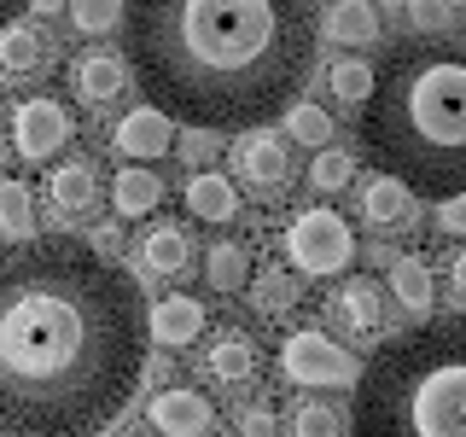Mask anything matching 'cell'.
<instances>
[{"instance_id":"cell-40","label":"cell","mask_w":466,"mask_h":437,"mask_svg":"<svg viewBox=\"0 0 466 437\" xmlns=\"http://www.w3.org/2000/svg\"><path fill=\"white\" fill-rule=\"evenodd\" d=\"M24 0H0V24H12V12H18Z\"/></svg>"},{"instance_id":"cell-35","label":"cell","mask_w":466,"mask_h":437,"mask_svg":"<svg viewBox=\"0 0 466 437\" xmlns=\"http://www.w3.org/2000/svg\"><path fill=\"white\" fill-rule=\"evenodd\" d=\"M87 245H94L99 257H116V251H123V228H116V222H106V228H94V239H87Z\"/></svg>"},{"instance_id":"cell-14","label":"cell","mask_w":466,"mask_h":437,"mask_svg":"<svg viewBox=\"0 0 466 437\" xmlns=\"http://www.w3.org/2000/svg\"><path fill=\"white\" fill-rule=\"evenodd\" d=\"M361 222L373 233H402L414 228V187L397 181V175H373L361 187Z\"/></svg>"},{"instance_id":"cell-24","label":"cell","mask_w":466,"mask_h":437,"mask_svg":"<svg viewBox=\"0 0 466 437\" xmlns=\"http://www.w3.org/2000/svg\"><path fill=\"white\" fill-rule=\"evenodd\" d=\"M245 303H251L257 315H291V310H298V280H291L286 269H251V280H245Z\"/></svg>"},{"instance_id":"cell-23","label":"cell","mask_w":466,"mask_h":437,"mask_svg":"<svg viewBox=\"0 0 466 437\" xmlns=\"http://www.w3.org/2000/svg\"><path fill=\"white\" fill-rule=\"evenodd\" d=\"M245 280H251V257H245V245L216 239L210 251H204V286L222 291V298H233V291H245Z\"/></svg>"},{"instance_id":"cell-33","label":"cell","mask_w":466,"mask_h":437,"mask_svg":"<svg viewBox=\"0 0 466 437\" xmlns=\"http://www.w3.org/2000/svg\"><path fill=\"white\" fill-rule=\"evenodd\" d=\"M437 228H443V233H466V193L437 198Z\"/></svg>"},{"instance_id":"cell-20","label":"cell","mask_w":466,"mask_h":437,"mask_svg":"<svg viewBox=\"0 0 466 437\" xmlns=\"http://www.w3.org/2000/svg\"><path fill=\"white\" fill-rule=\"evenodd\" d=\"M385 286H390V298H397L408 315H431L437 280H431V269L420 257H397V262H390V274H385Z\"/></svg>"},{"instance_id":"cell-26","label":"cell","mask_w":466,"mask_h":437,"mask_svg":"<svg viewBox=\"0 0 466 437\" xmlns=\"http://www.w3.org/2000/svg\"><path fill=\"white\" fill-rule=\"evenodd\" d=\"M373 82H379V70L368 65V58H339V65H332V76H327L332 99H339V106H350V111H361V106H368Z\"/></svg>"},{"instance_id":"cell-41","label":"cell","mask_w":466,"mask_h":437,"mask_svg":"<svg viewBox=\"0 0 466 437\" xmlns=\"http://www.w3.org/2000/svg\"><path fill=\"white\" fill-rule=\"evenodd\" d=\"M461 41H466V12H461Z\"/></svg>"},{"instance_id":"cell-15","label":"cell","mask_w":466,"mask_h":437,"mask_svg":"<svg viewBox=\"0 0 466 437\" xmlns=\"http://www.w3.org/2000/svg\"><path fill=\"white\" fill-rule=\"evenodd\" d=\"M128 82H135V70H128V58L111 53V47H94V53L76 58V99H87V106H111Z\"/></svg>"},{"instance_id":"cell-18","label":"cell","mask_w":466,"mask_h":437,"mask_svg":"<svg viewBox=\"0 0 466 437\" xmlns=\"http://www.w3.org/2000/svg\"><path fill=\"white\" fill-rule=\"evenodd\" d=\"M187 210L198 216V222H239V193H233V181L228 175H216V169H198L193 181H187Z\"/></svg>"},{"instance_id":"cell-32","label":"cell","mask_w":466,"mask_h":437,"mask_svg":"<svg viewBox=\"0 0 466 437\" xmlns=\"http://www.w3.org/2000/svg\"><path fill=\"white\" fill-rule=\"evenodd\" d=\"M408 12L426 29H437V24H449V12H466V0H408Z\"/></svg>"},{"instance_id":"cell-21","label":"cell","mask_w":466,"mask_h":437,"mask_svg":"<svg viewBox=\"0 0 466 437\" xmlns=\"http://www.w3.org/2000/svg\"><path fill=\"white\" fill-rule=\"evenodd\" d=\"M157 198H164V181H157V169H116L111 181V204L123 222H135V216H152Z\"/></svg>"},{"instance_id":"cell-36","label":"cell","mask_w":466,"mask_h":437,"mask_svg":"<svg viewBox=\"0 0 466 437\" xmlns=\"http://www.w3.org/2000/svg\"><path fill=\"white\" fill-rule=\"evenodd\" d=\"M140 379H152V385H169V379H175L169 356H146V361H140Z\"/></svg>"},{"instance_id":"cell-28","label":"cell","mask_w":466,"mask_h":437,"mask_svg":"<svg viewBox=\"0 0 466 437\" xmlns=\"http://www.w3.org/2000/svg\"><path fill=\"white\" fill-rule=\"evenodd\" d=\"M286 128H291V140H303V146H327L332 140V111L291 99V106H286Z\"/></svg>"},{"instance_id":"cell-37","label":"cell","mask_w":466,"mask_h":437,"mask_svg":"<svg viewBox=\"0 0 466 437\" xmlns=\"http://www.w3.org/2000/svg\"><path fill=\"white\" fill-rule=\"evenodd\" d=\"M449 280H455V291H461V298H466V251L455 257V269H449Z\"/></svg>"},{"instance_id":"cell-22","label":"cell","mask_w":466,"mask_h":437,"mask_svg":"<svg viewBox=\"0 0 466 437\" xmlns=\"http://www.w3.org/2000/svg\"><path fill=\"white\" fill-rule=\"evenodd\" d=\"M140 262H146L152 274H169V280H175V274L193 269V239H187L181 228L164 222V228H152V233L140 239Z\"/></svg>"},{"instance_id":"cell-11","label":"cell","mask_w":466,"mask_h":437,"mask_svg":"<svg viewBox=\"0 0 466 437\" xmlns=\"http://www.w3.org/2000/svg\"><path fill=\"white\" fill-rule=\"evenodd\" d=\"M53 70V41L35 24H0V76L6 82H35Z\"/></svg>"},{"instance_id":"cell-13","label":"cell","mask_w":466,"mask_h":437,"mask_svg":"<svg viewBox=\"0 0 466 437\" xmlns=\"http://www.w3.org/2000/svg\"><path fill=\"white\" fill-rule=\"evenodd\" d=\"M47 198H53V216L76 222V216H87L99 198H106V181H99V169L87 164V158H70V164H58L47 175Z\"/></svg>"},{"instance_id":"cell-38","label":"cell","mask_w":466,"mask_h":437,"mask_svg":"<svg viewBox=\"0 0 466 437\" xmlns=\"http://www.w3.org/2000/svg\"><path fill=\"white\" fill-rule=\"evenodd\" d=\"M12 158H18V146H12V140H0V175H6V164H12Z\"/></svg>"},{"instance_id":"cell-19","label":"cell","mask_w":466,"mask_h":437,"mask_svg":"<svg viewBox=\"0 0 466 437\" xmlns=\"http://www.w3.org/2000/svg\"><path fill=\"white\" fill-rule=\"evenodd\" d=\"M320 29H327L339 47H373L379 41V6L373 0H332Z\"/></svg>"},{"instance_id":"cell-31","label":"cell","mask_w":466,"mask_h":437,"mask_svg":"<svg viewBox=\"0 0 466 437\" xmlns=\"http://www.w3.org/2000/svg\"><path fill=\"white\" fill-rule=\"evenodd\" d=\"M216 152H222V135H216V128H187L181 123V135H175V158H187L193 169H204Z\"/></svg>"},{"instance_id":"cell-16","label":"cell","mask_w":466,"mask_h":437,"mask_svg":"<svg viewBox=\"0 0 466 437\" xmlns=\"http://www.w3.org/2000/svg\"><path fill=\"white\" fill-rule=\"evenodd\" d=\"M385 303H390V286L373 280V274H356L339 291V320L356 339H373V332H385Z\"/></svg>"},{"instance_id":"cell-12","label":"cell","mask_w":466,"mask_h":437,"mask_svg":"<svg viewBox=\"0 0 466 437\" xmlns=\"http://www.w3.org/2000/svg\"><path fill=\"white\" fill-rule=\"evenodd\" d=\"M257 368H262V350H257V339L245 327H222L210 339V350H204V373H210L216 385H228V391L251 385Z\"/></svg>"},{"instance_id":"cell-39","label":"cell","mask_w":466,"mask_h":437,"mask_svg":"<svg viewBox=\"0 0 466 437\" xmlns=\"http://www.w3.org/2000/svg\"><path fill=\"white\" fill-rule=\"evenodd\" d=\"M24 6H29V12H58L65 0H24Z\"/></svg>"},{"instance_id":"cell-25","label":"cell","mask_w":466,"mask_h":437,"mask_svg":"<svg viewBox=\"0 0 466 437\" xmlns=\"http://www.w3.org/2000/svg\"><path fill=\"white\" fill-rule=\"evenodd\" d=\"M286 437H344V408L327 397H303L286 420Z\"/></svg>"},{"instance_id":"cell-4","label":"cell","mask_w":466,"mask_h":437,"mask_svg":"<svg viewBox=\"0 0 466 437\" xmlns=\"http://www.w3.org/2000/svg\"><path fill=\"white\" fill-rule=\"evenodd\" d=\"M350 391L356 437H466V315L379 344Z\"/></svg>"},{"instance_id":"cell-17","label":"cell","mask_w":466,"mask_h":437,"mask_svg":"<svg viewBox=\"0 0 466 437\" xmlns=\"http://www.w3.org/2000/svg\"><path fill=\"white\" fill-rule=\"evenodd\" d=\"M146 332H152L164 350L193 344V339H204V303H193V298H164V303H152V310H146Z\"/></svg>"},{"instance_id":"cell-2","label":"cell","mask_w":466,"mask_h":437,"mask_svg":"<svg viewBox=\"0 0 466 437\" xmlns=\"http://www.w3.org/2000/svg\"><path fill=\"white\" fill-rule=\"evenodd\" d=\"M123 58L140 94L187 128L245 135L309 82V0H123Z\"/></svg>"},{"instance_id":"cell-1","label":"cell","mask_w":466,"mask_h":437,"mask_svg":"<svg viewBox=\"0 0 466 437\" xmlns=\"http://www.w3.org/2000/svg\"><path fill=\"white\" fill-rule=\"evenodd\" d=\"M140 286L76 239L0 251V432L87 437L128 408L146 361Z\"/></svg>"},{"instance_id":"cell-30","label":"cell","mask_w":466,"mask_h":437,"mask_svg":"<svg viewBox=\"0 0 466 437\" xmlns=\"http://www.w3.org/2000/svg\"><path fill=\"white\" fill-rule=\"evenodd\" d=\"M309 181L320 187V193H339V187L356 181V152H320L309 164Z\"/></svg>"},{"instance_id":"cell-29","label":"cell","mask_w":466,"mask_h":437,"mask_svg":"<svg viewBox=\"0 0 466 437\" xmlns=\"http://www.w3.org/2000/svg\"><path fill=\"white\" fill-rule=\"evenodd\" d=\"M65 6L82 36H106V29L123 24V0H65Z\"/></svg>"},{"instance_id":"cell-7","label":"cell","mask_w":466,"mask_h":437,"mask_svg":"<svg viewBox=\"0 0 466 437\" xmlns=\"http://www.w3.org/2000/svg\"><path fill=\"white\" fill-rule=\"evenodd\" d=\"M70 140H76V117L65 111V99L35 94V99H24V106L12 111V146H18L24 164H47V158L65 152Z\"/></svg>"},{"instance_id":"cell-27","label":"cell","mask_w":466,"mask_h":437,"mask_svg":"<svg viewBox=\"0 0 466 437\" xmlns=\"http://www.w3.org/2000/svg\"><path fill=\"white\" fill-rule=\"evenodd\" d=\"M0 233L6 239H35V198H29L24 181H6V175H0Z\"/></svg>"},{"instance_id":"cell-3","label":"cell","mask_w":466,"mask_h":437,"mask_svg":"<svg viewBox=\"0 0 466 437\" xmlns=\"http://www.w3.org/2000/svg\"><path fill=\"white\" fill-rule=\"evenodd\" d=\"M361 152L420 198L466 193V41L408 36L385 53L361 106Z\"/></svg>"},{"instance_id":"cell-6","label":"cell","mask_w":466,"mask_h":437,"mask_svg":"<svg viewBox=\"0 0 466 437\" xmlns=\"http://www.w3.org/2000/svg\"><path fill=\"white\" fill-rule=\"evenodd\" d=\"M280 373L291 385H356V356L344 344H332L327 332L315 327H298L291 339L280 344Z\"/></svg>"},{"instance_id":"cell-8","label":"cell","mask_w":466,"mask_h":437,"mask_svg":"<svg viewBox=\"0 0 466 437\" xmlns=\"http://www.w3.org/2000/svg\"><path fill=\"white\" fill-rule=\"evenodd\" d=\"M233 164H239V175L257 187V193H286V187H291V146L274 135V128H262V123L239 135Z\"/></svg>"},{"instance_id":"cell-10","label":"cell","mask_w":466,"mask_h":437,"mask_svg":"<svg viewBox=\"0 0 466 437\" xmlns=\"http://www.w3.org/2000/svg\"><path fill=\"white\" fill-rule=\"evenodd\" d=\"M169 146H175V117L157 111L152 99L135 106L123 123L111 128V152L116 158H169Z\"/></svg>"},{"instance_id":"cell-34","label":"cell","mask_w":466,"mask_h":437,"mask_svg":"<svg viewBox=\"0 0 466 437\" xmlns=\"http://www.w3.org/2000/svg\"><path fill=\"white\" fill-rule=\"evenodd\" d=\"M239 432L245 437H280V420H274V408H245Z\"/></svg>"},{"instance_id":"cell-9","label":"cell","mask_w":466,"mask_h":437,"mask_svg":"<svg viewBox=\"0 0 466 437\" xmlns=\"http://www.w3.org/2000/svg\"><path fill=\"white\" fill-rule=\"evenodd\" d=\"M146 420H152V432H164V437H204L216 426V408H210L204 391L164 385L152 402H146Z\"/></svg>"},{"instance_id":"cell-42","label":"cell","mask_w":466,"mask_h":437,"mask_svg":"<svg viewBox=\"0 0 466 437\" xmlns=\"http://www.w3.org/2000/svg\"><path fill=\"white\" fill-rule=\"evenodd\" d=\"M111 437H140V432H111Z\"/></svg>"},{"instance_id":"cell-5","label":"cell","mask_w":466,"mask_h":437,"mask_svg":"<svg viewBox=\"0 0 466 437\" xmlns=\"http://www.w3.org/2000/svg\"><path fill=\"white\" fill-rule=\"evenodd\" d=\"M286 257L298 262L309 280H327V274H344L350 257H356V233L339 210H327V204H309V210H298L286 222Z\"/></svg>"}]
</instances>
